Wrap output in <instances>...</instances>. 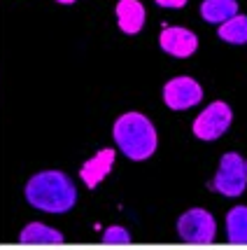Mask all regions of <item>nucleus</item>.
<instances>
[{
    "label": "nucleus",
    "instance_id": "nucleus-7",
    "mask_svg": "<svg viewBox=\"0 0 247 250\" xmlns=\"http://www.w3.org/2000/svg\"><path fill=\"white\" fill-rule=\"evenodd\" d=\"M161 49L168 52L171 56H177V59H187L196 52L198 47V38L193 35L191 31L187 28H180V26H166L161 31Z\"/></svg>",
    "mask_w": 247,
    "mask_h": 250
},
{
    "label": "nucleus",
    "instance_id": "nucleus-11",
    "mask_svg": "<svg viewBox=\"0 0 247 250\" xmlns=\"http://www.w3.org/2000/svg\"><path fill=\"white\" fill-rule=\"evenodd\" d=\"M226 234L228 243L247 246V206H236L226 215Z\"/></svg>",
    "mask_w": 247,
    "mask_h": 250
},
{
    "label": "nucleus",
    "instance_id": "nucleus-1",
    "mask_svg": "<svg viewBox=\"0 0 247 250\" xmlns=\"http://www.w3.org/2000/svg\"><path fill=\"white\" fill-rule=\"evenodd\" d=\"M28 204L47 213H65L75 206L77 189L73 180L61 171H44L33 175L26 185Z\"/></svg>",
    "mask_w": 247,
    "mask_h": 250
},
{
    "label": "nucleus",
    "instance_id": "nucleus-3",
    "mask_svg": "<svg viewBox=\"0 0 247 250\" xmlns=\"http://www.w3.org/2000/svg\"><path fill=\"white\" fill-rule=\"evenodd\" d=\"M177 231H180V236L187 243L208 246L215 239V218L203 208L187 210L182 218L177 220Z\"/></svg>",
    "mask_w": 247,
    "mask_h": 250
},
{
    "label": "nucleus",
    "instance_id": "nucleus-14",
    "mask_svg": "<svg viewBox=\"0 0 247 250\" xmlns=\"http://www.w3.org/2000/svg\"><path fill=\"white\" fill-rule=\"evenodd\" d=\"M103 243H108V246H126V243H131V234L124 227H110L103 234Z\"/></svg>",
    "mask_w": 247,
    "mask_h": 250
},
{
    "label": "nucleus",
    "instance_id": "nucleus-17",
    "mask_svg": "<svg viewBox=\"0 0 247 250\" xmlns=\"http://www.w3.org/2000/svg\"><path fill=\"white\" fill-rule=\"evenodd\" d=\"M245 168H247V162H245Z\"/></svg>",
    "mask_w": 247,
    "mask_h": 250
},
{
    "label": "nucleus",
    "instance_id": "nucleus-9",
    "mask_svg": "<svg viewBox=\"0 0 247 250\" xmlns=\"http://www.w3.org/2000/svg\"><path fill=\"white\" fill-rule=\"evenodd\" d=\"M117 21L119 28L124 33H138L145 23V7L140 5L138 0H119L117 2Z\"/></svg>",
    "mask_w": 247,
    "mask_h": 250
},
{
    "label": "nucleus",
    "instance_id": "nucleus-6",
    "mask_svg": "<svg viewBox=\"0 0 247 250\" xmlns=\"http://www.w3.org/2000/svg\"><path fill=\"white\" fill-rule=\"evenodd\" d=\"M203 98L201 84L191 77H175L163 87V101L172 110H187Z\"/></svg>",
    "mask_w": 247,
    "mask_h": 250
},
{
    "label": "nucleus",
    "instance_id": "nucleus-2",
    "mask_svg": "<svg viewBox=\"0 0 247 250\" xmlns=\"http://www.w3.org/2000/svg\"><path fill=\"white\" fill-rule=\"evenodd\" d=\"M114 141L133 162H142L156 150V131L140 112H126L114 122Z\"/></svg>",
    "mask_w": 247,
    "mask_h": 250
},
{
    "label": "nucleus",
    "instance_id": "nucleus-5",
    "mask_svg": "<svg viewBox=\"0 0 247 250\" xmlns=\"http://www.w3.org/2000/svg\"><path fill=\"white\" fill-rule=\"evenodd\" d=\"M228 124H231V108L222 101H215L193 122V133L201 141H215L228 129Z\"/></svg>",
    "mask_w": 247,
    "mask_h": 250
},
{
    "label": "nucleus",
    "instance_id": "nucleus-13",
    "mask_svg": "<svg viewBox=\"0 0 247 250\" xmlns=\"http://www.w3.org/2000/svg\"><path fill=\"white\" fill-rule=\"evenodd\" d=\"M219 38L226 40V42H233V44H245L247 42V17L236 14V17L226 19V21L219 26Z\"/></svg>",
    "mask_w": 247,
    "mask_h": 250
},
{
    "label": "nucleus",
    "instance_id": "nucleus-10",
    "mask_svg": "<svg viewBox=\"0 0 247 250\" xmlns=\"http://www.w3.org/2000/svg\"><path fill=\"white\" fill-rule=\"evenodd\" d=\"M19 241L23 246H61L63 243V234L56 231V229L44 227L40 222H31L19 234Z\"/></svg>",
    "mask_w": 247,
    "mask_h": 250
},
{
    "label": "nucleus",
    "instance_id": "nucleus-15",
    "mask_svg": "<svg viewBox=\"0 0 247 250\" xmlns=\"http://www.w3.org/2000/svg\"><path fill=\"white\" fill-rule=\"evenodd\" d=\"M156 5H161V7H184L187 0H156Z\"/></svg>",
    "mask_w": 247,
    "mask_h": 250
},
{
    "label": "nucleus",
    "instance_id": "nucleus-8",
    "mask_svg": "<svg viewBox=\"0 0 247 250\" xmlns=\"http://www.w3.org/2000/svg\"><path fill=\"white\" fill-rule=\"evenodd\" d=\"M112 164H114V150H110V147L100 150L94 159L84 162V166L79 168V175H82V180L86 183V187H89V189L98 187V183L110 173Z\"/></svg>",
    "mask_w": 247,
    "mask_h": 250
},
{
    "label": "nucleus",
    "instance_id": "nucleus-4",
    "mask_svg": "<svg viewBox=\"0 0 247 250\" xmlns=\"http://www.w3.org/2000/svg\"><path fill=\"white\" fill-rule=\"evenodd\" d=\"M247 185V168L243 157L236 152H228L222 157L219 173L215 178V189L224 196H238L245 192Z\"/></svg>",
    "mask_w": 247,
    "mask_h": 250
},
{
    "label": "nucleus",
    "instance_id": "nucleus-16",
    "mask_svg": "<svg viewBox=\"0 0 247 250\" xmlns=\"http://www.w3.org/2000/svg\"><path fill=\"white\" fill-rule=\"evenodd\" d=\"M58 2H63V5H73L75 0H58Z\"/></svg>",
    "mask_w": 247,
    "mask_h": 250
},
{
    "label": "nucleus",
    "instance_id": "nucleus-12",
    "mask_svg": "<svg viewBox=\"0 0 247 250\" xmlns=\"http://www.w3.org/2000/svg\"><path fill=\"white\" fill-rule=\"evenodd\" d=\"M201 14L210 23H224L226 19L238 14V2L236 0H205L201 5Z\"/></svg>",
    "mask_w": 247,
    "mask_h": 250
}]
</instances>
